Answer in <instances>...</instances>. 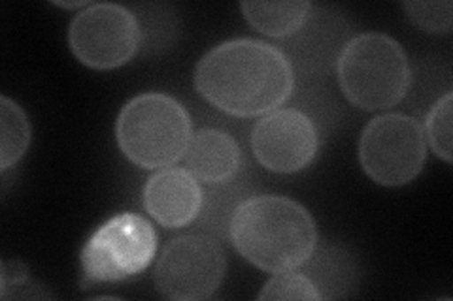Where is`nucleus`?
<instances>
[{
    "label": "nucleus",
    "mask_w": 453,
    "mask_h": 301,
    "mask_svg": "<svg viewBox=\"0 0 453 301\" xmlns=\"http://www.w3.org/2000/svg\"><path fill=\"white\" fill-rule=\"evenodd\" d=\"M195 85L211 106L234 117L274 111L291 96V61L259 40H231L208 51L195 70Z\"/></svg>",
    "instance_id": "obj_1"
},
{
    "label": "nucleus",
    "mask_w": 453,
    "mask_h": 301,
    "mask_svg": "<svg viewBox=\"0 0 453 301\" xmlns=\"http://www.w3.org/2000/svg\"><path fill=\"white\" fill-rule=\"evenodd\" d=\"M229 232L236 251L268 274L306 264L318 245V228L308 209L283 196L246 199L236 207Z\"/></svg>",
    "instance_id": "obj_2"
},
{
    "label": "nucleus",
    "mask_w": 453,
    "mask_h": 301,
    "mask_svg": "<svg viewBox=\"0 0 453 301\" xmlns=\"http://www.w3.org/2000/svg\"><path fill=\"white\" fill-rule=\"evenodd\" d=\"M116 136L119 149L133 164L157 169L186 156L191 141V119L178 100L163 93L134 96L121 109Z\"/></svg>",
    "instance_id": "obj_3"
},
{
    "label": "nucleus",
    "mask_w": 453,
    "mask_h": 301,
    "mask_svg": "<svg viewBox=\"0 0 453 301\" xmlns=\"http://www.w3.org/2000/svg\"><path fill=\"white\" fill-rule=\"evenodd\" d=\"M336 70L344 96L366 111L396 106L412 83L404 49L381 33H366L348 41Z\"/></svg>",
    "instance_id": "obj_4"
},
{
    "label": "nucleus",
    "mask_w": 453,
    "mask_h": 301,
    "mask_svg": "<svg viewBox=\"0 0 453 301\" xmlns=\"http://www.w3.org/2000/svg\"><path fill=\"white\" fill-rule=\"evenodd\" d=\"M155 252L157 232L148 219L138 213L113 214L96 228L81 249V289L144 274Z\"/></svg>",
    "instance_id": "obj_5"
},
{
    "label": "nucleus",
    "mask_w": 453,
    "mask_h": 301,
    "mask_svg": "<svg viewBox=\"0 0 453 301\" xmlns=\"http://www.w3.org/2000/svg\"><path fill=\"white\" fill-rule=\"evenodd\" d=\"M427 159L423 124L404 113L378 116L365 126L359 139V161L378 184L401 186L414 181Z\"/></svg>",
    "instance_id": "obj_6"
},
{
    "label": "nucleus",
    "mask_w": 453,
    "mask_h": 301,
    "mask_svg": "<svg viewBox=\"0 0 453 301\" xmlns=\"http://www.w3.org/2000/svg\"><path fill=\"white\" fill-rule=\"evenodd\" d=\"M226 271L219 243L204 234L173 239L153 269V284L168 299L201 301L216 294Z\"/></svg>",
    "instance_id": "obj_7"
},
{
    "label": "nucleus",
    "mask_w": 453,
    "mask_h": 301,
    "mask_svg": "<svg viewBox=\"0 0 453 301\" xmlns=\"http://www.w3.org/2000/svg\"><path fill=\"white\" fill-rule=\"evenodd\" d=\"M142 41L133 13L119 4H89L70 23L68 44L76 59L95 70L129 63Z\"/></svg>",
    "instance_id": "obj_8"
},
{
    "label": "nucleus",
    "mask_w": 453,
    "mask_h": 301,
    "mask_svg": "<svg viewBox=\"0 0 453 301\" xmlns=\"http://www.w3.org/2000/svg\"><path fill=\"white\" fill-rule=\"evenodd\" d=\"M255 159L276 174H295L316 159L319 136L314 123L299 109H278L265 116L251 132Z\"/></svg>",
    "instance_id": "obj_9"
},
{
    "label": "nucleus",
    "mask_w": 453,
    "mask_h": 301,
    "mask_svg": "<svg viewBox=\"0 0 453 301\" xmlns=\"http://www.w3.org/2000/svg\"><path fill=\"white\" fill-rule=\"evenodd\" d=\"M203 189L189 169L165 168L151 176L144 189V206L165 228L193 222L203 209Z\"/></svg>",
    "instance_id": "obj_10"
},
{
    "label": "nucleus",
    "mask_w": 453,
    "mask_h": 301,
    "mask_svg": "<svg viewBox=\"0 0 453 301\" xmlns=\"http://www.w3.org/2000/svg\"><path fill=\"white\" fill-rule=\"evenodd\" d=\"M242 162L238 143L231 134L216 128H203L191 136L186 164L191 174L204 183H223L236 176Z\"/></svg>",
    "instance_id": "obj_11"
},
{
    "label": "nucleus",
    "mask_w": 453,
    "mask_h": 301,
    "mask_svg": "<svg viewBox=\"0 0 453 301\" xmlns=\"http://www.w3.org/2000/svg\"><path fill=\"white\" fill-rule=\"evenodd\" d=\"M240 8L248 23L259 33L283 38L296 33L306 23L311 4L306 0H295V3H242Z\"/></svg>",
    "instance_id": "obj_12"
},
{
    "label": "nucleus",
    "mask_w": 453,
    "mask_h": 301,
    "mask_svg": "<svg viewBox=\"0 0 453 301\" xmlns=\"http://www.w3.org/2000/svg\"><path fill=\"white\" fill-rule=\"evenodd\" d=\"M31 143V123L23 108L8 96H0V168L18 164Z\"/></svg>",
    "instance_id": "obj_13"
},
{
    "label": "nucleus",
    "mask_w": 453,
    "mask_h": 301,
    "mask_svg": "<svg viewBox=\"0 0 453 301\" xmlns=\"http://www.w3.org/2000/svg\"><path fill=\"white\" fill-rule=\"evenodd\" d=\"M451 93H446L433 106L425 123V138L442 161L451 162Z\"/></svg>",
    "instance_id": "obj_14"
},
{
    "label": "nucleus",
    "mask_w": 453,
    "mask_h": 301,
    "mask_svg": "<svg viewBox=\"0 0 453 301\" xmlns=\"http://www.w3.org/2000/svg\"><path fill=\"white\" fill-rule=\"evenodd\" d=\"M261 301L266 299H323V294L318 286L311 282L306 275L295 274L293 269L280 271L265 284L259 294Z\"/></svg>",
    "instance_id": "obj_15"
},
{
    "label": "nucleus",
    "mask_w": 453,
    "mask_h": 301,
    "mask_svg": "<svg viewBox=\"0 0 453 301\" xmlns=\"http://www.w3.org/2000/svg\"><path fill=\"white\" fill-rule=\"evenodd\" d=\"M403 8L408 13V19L419 26L421 31L433 34H444L451 31L453 6L449 0H441V3H404Z\"/></svg>",
    "instance_id": "obj_16"
},
{
    "label": "nucleus",
    "mask_w": 453,
    "mask_h": 301,
    "mask_svg": "<svg viewBox=\"0 0 453 301\" xmlns=\"http://www.w3.org/2000/svg\"><path fill=\"white\" fill-rule=\"evenodd\" d=\"M59 6H63V8H80V6H88L85 3H57Z\"/></svg>",
    "instance_id": "obj_17"
}]
</instances>
